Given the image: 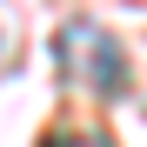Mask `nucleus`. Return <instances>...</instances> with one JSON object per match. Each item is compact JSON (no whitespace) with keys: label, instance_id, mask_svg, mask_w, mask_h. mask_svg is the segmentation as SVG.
<instances>
[{"label":"nucleus","instance_id":"nucleus-1","mask_svg":"<svg viewBox=\"0 0 147 147\" xmlns=\"http://www.w3.org/2000/svg\"><path fill=\"white\" fill-rule=\"evenodd\" d=\"M40 147H107V140H94V134H87V140H80V134H47Z\"/></svg>","mask_w":147,"mask_h":147}]
</instances>
